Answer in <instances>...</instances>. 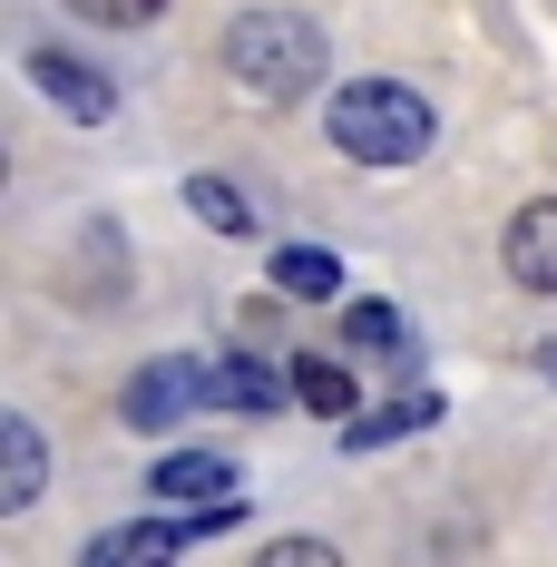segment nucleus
Returning <instances> with one entry per match:
<instances>
[{
    "label": "nucleus",
    "mask_w": 557,
    "mask_h": 567,
    "mask_svg": "<svg viewBox=\"0 0 557 567\" xmlns=\"http://www.w3.org/2000/svg\"><path fill=\"white\" fill-rule=\"evenodd\" d=\"M323 127H333V147L352 167H411V157H431V99L421 89H401V79H352L323 99Z\"/></svg>",
    "instance_id": "f03ea898"
},
{
    "label": "nucleus",
    "mask_w": 557,
    "mask_h": 567,
    "mask_svg": "<svg viewBox=\"0 0 557 567\" xmlns=\"http://www.w3.org/2000/svg\"><path fill=\"white\" fill-rule=\"evenodd\" d=\"M147 489H157V499H176V509H206V499H245V480H235L216 451H176V460H157V470H147Z\"/></svg>",
    "instance_id": "0eeeda50"
},
{
    "label": "nucleus",
    "mask_w": 557,
    "mask_h": 567,
    "mask_svg": "<svg viewBox=\"0 0 557 567\" xmlns=\"http://www.w3.org/2000/svg\"><path fill=\"white\" fill-rule=\"evenodd\" d=\"M0 186H10V157H0Z\"/></svg>",
    "instance_id": "dca6fc26"
},
{
    "label": "nucleus",
    "mask_w": 557,
    "mask_h": 567,
    "mask_svg": "<svg viewBox=\"0 0 557 567\" xmlns=\"http://www.w3.org/2000/svg\"><path fill=\"white\" fill-rule=\"evenodd\" d=\"M342 342H352V352H401V313H391V303H352V313H342Z\"/></svg>",
    "instance_id": "ddd939ff"
},
{
    "label": "nucleus",
    "mask_w": 557,
    "mask_h": 567,
    "mask_svg": "<svg viewBox=\"0 0 557 567\" xmlns=\"http://www.w3.org/2000/svg\"><path fill=\"white\" fill-rule=\"evenodd\" d=\"M59 10H79V20H99V30H147L167 0H59Z\"/></svg>",
    "instance_id": "4468645a"
},
{
    "label": "nucleus",
    "mask_w": 557,
    "mask_h": 567,
    "mask_svg": "<svg viewBox=\"0 0 557 567\" xmlns=\"http://www.w3.org/2000/svg\"><path fill=\"white\" fill-rule=\"evenodd\" d=\"M216 411H245V421H275L283 411V382L265 362H216Z\"/></svg>",
    "instance_id": "6e6552de"
},
{
    "label": "nucleus",
    "mask_w": 557,
    "mask_h": 567,
    "mask_svg": "<svg viewBox=\"0 0 557 567\" xmlns=\"http://www.w3.org/2000/svg\"><path fill=\"white\" fill-rule=\"evenodd\" d=\"M265 567H333V548H323V538H313V548H303V538H283V548H265Z\"/></svg>",
    "instance_id": "2eb2a0df"
},
{
    "label": "nucleus",
    "mask_w": 557,
    "mask_h": 567,
    "mask_svg": "<svg viewBox=\"0 0 557 567\" xmlns=\"http://www.w3.org/2000/svg\"><path fill=\"white\" fill-rule=\"evenodd\" d=\"M499 255H508V284L557 293V196H538V206H518V216H508Z\"/></svg>",
    "instance_id": "20e7f679"
},
{
    "label": "nucleus",
    "mask_w": 557,
    "mask_h": 567,
    "mask_svg": "<svg viewBox=\"0 0 557 567\" xmlns=\"http://www.w3.org/2000/svg\"><path fill=\"white\" fill-rule=\"evenodd\" d=\"M548 372H557V352H548Z\"/></svg>",
    "instance_id": "f3484780"
},
{
    "label": "nucleus",
    "mask_w": 557,
    "mask_h": 567,
    "mask_svg": "<svg viewBox=\"0 0 557 567\" xmlns=\"http://www.w3.org/2000/svg\"><path fill=\"white\" fill-rule=\"evenodd\" d=\"M186 206H196V216H206L216 235H255V206H245L225 176H186Z\"/></svg>",
    "instance_id": "9b49d317"
},
{
    "label": "nucleus",
    "mask_w": 557,
    "mask_h": 567,
    "mask_svg": "<svg viewBox=\"0 0 557 567\" xmlns=\"http://www.w3.org/2000/svg\"><path fill=\"white\" fill-rule=\"evenodd\" d=\"M225 69H235V89L255 99V109H293V99H313L323 89V30L303 20V10H245L235 30H225Z\"/></svg>",
    "instance_id": "f257e3e1"
},
{
    "label": "nucleus",
    "mask_w": 557,
    "mask_h": 567,
    "mask_svg": "<svg viewBox=\"0 0 557 567\" xmlns=\"http://www.w3.org/2000/svg\"><path fill=\"white\" fill-rule=\"evenodd\" d=\"M421 421H441V401H431V392L391 401L382 421H352V431H342V441H352V451H382V441H401V431H421Z\"/></svg>",
    "instance_id": "f8f14e48"
},
{
    "label": "nucleus",
    "mask_w": 557,
    "mask_h": 567,
    "mask_svg": "<svg viewBox=\"0 0 557 567\" xmlns=\"http://www.w3.org/2000/svg\"><path fill=\"white\" fill-rule=\"evenodd\" d=\"M30 79L50 89V109L59 117H79V127H109V109H117V89L99 79V69H79L69 50H30Z\"/></svg>",
    "instance_id": "39448f33"
},
{
    "label": "nucleus",
    "mask_w": 557,
    "mask_h": 567,
    "mask_svg": "<svg viewBox=\"0 0 557 567\" xmlns=\"http://www.w3.org/2000/svg\"><path fill=\"white\" fill-rule=\"evenodd\" d=\"M293 401H303V411H323V421H342V411H352V372L303 352V362H293Z\"/></svg>",
    "instance_id": "9d476101"
},
{
    "label": "nucleus",
    "mask_w": 557,
    "mask_h": 567,
    "mask_svg": "<svg viewBox=\"0 0 557 567\" xmlns=\"http://www.w3.org/2000/svg\"><path fill=\"white\" fill-rule=\"evenodd\" d=\"M275 293H342V255L333 245H275Z\"/></svg>",
    "instance_id": "1a4fd4ad"
},
{
    "label": "nucleus",
    "mask_w": 557,
    "mask_h": 567,
    "mask_svg": "<svg viewBox=\"0 0 557 567\" xmlns=\"http://www.w3.org/2000/svg\"><path fill=\"white\" fill-rule=\"evenodd\" d=\"M40 489H50V441H40L20 411H0V518L30 509Z\"/></svg>",
    "instance_id": "423d86ee"
},
{
    "label": "nucleus",
    "mask_w": 557,
    "mask_h": 567,
    "mask_svg": "<svg viewBox=\"0 0 557 567\" xmlns=\"http://www.w3.org/2000/svg\"><path fill=\"white\" fill-rule=\"evenodd\" d=\"M196 411H216V362L167 352V362H147V372L127 382V421H137V431H176V421H196Z\"/></svg>",
    "instance_id": "7ed1b4c3"
}]
</instances>
